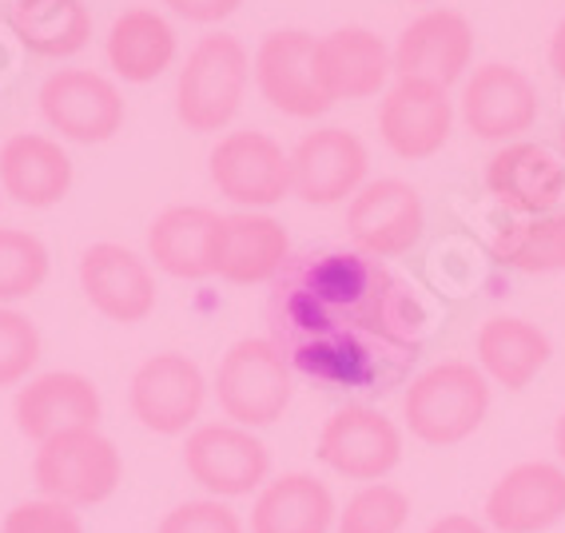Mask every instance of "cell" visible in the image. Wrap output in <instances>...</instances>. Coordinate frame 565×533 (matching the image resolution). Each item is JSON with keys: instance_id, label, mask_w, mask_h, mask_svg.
I'll return each mask as SVG.
<instances>
[{"instance_id": "cell-8", "label": "cell", "mask_w": 565, "mask_h": 533, "mask_svg": "<svg viewBox=\"0 0 565 533\" xmlns=\"http://www.w3.org/2000/svg\"><path fill=\"white\" fill-rule=\"evenodd\" d=\"M207 403V379L200 363L180 351H163L143 359L128 383V411L148 434L175 438L195 430Z\"/></svg>"}, {"instance_id": "cell-32", "label": "cell", "mask_w": 565, "mask_h": 533, "mask_svg": "<svg viewBox=\"0 0 565 533\" xmlns=\"http://www.w3.org/2000/svg\"><path fill=\"white\" fill-rule=\"evenodd\" d=\"M41 363V331L17 307H0V391L24 386Z\"/></svg>"}, {"instance_id": "cell-36", "label": "cell", "mask_w": 565, "mask_h": 533, "mask_svg": "<svg viewBox=\"0 0 565 533\" xmlns=\"http://www.w3.org/2000/svg\"><path fill=\"white\" fill-rule=\"evenodd\" d=\"M426 533H494V530L486 522H478V518H470V513H443L438 522H430Z\"/></svg>"}, {"instance_id": "cell-18", "label": "cell", "mask_w": 565, "mask_h": 533, "mask_svg": "<svg viewBox=\"0 0 565 533\" xmlns=\"http://www.w3.org/2000/svg\"><path fill=\"white\" fill-rule=\"evenodd\" d=\"M462 124L486 143L518 140L537 124V88L514 64H482L462 88Z\"/></svg>"}, {"instance_id": "cell-14", "label": "cell", "mask_w": 565, "mask_h": 533, "mask_svg": "<svg viewBox=\"0 0 565 533\" xmlns=\"http://www.w3.org/2000/svg\"><path fill=\"white\" fill-rule=\"evenodd\" d=\"M423 195L406 180H371L347 203V235L363 255L394 259L423 239Z\"/></svg>"}, {"instance_id": "cell-17", "label": "cell", "mask_w": 565, "mask_h": 533, "mask_svg": "<svg viewBox=\"0 0 565 533\" xmlns=\"http://www.w3.org/2000/svg\"><path fill=\"white\" fill-rule=\"evenodd\" d=\"M486 525L494 533H545L565 522V466L518 462L486 493Z\"/></svg>"}, {"instance_id": "cell-40", "label": "cell", "mask_w": 565, "mask_h": 533, "mask_svg": "<svg viewBox=\"0 0 565 533\" xmlns=\"http://www.w3.org/2000/svg\"><path fill=\"white\" fill-rule=\"evenodd\" d=\"M411 4H435V0H411Z\"/></svg>"}, {"instance_id": "cell-15", "label": "cell", "mask_w": 565, "mask_h": 533, "mask_svg": "<svg viewBox=\"0 0 565 533\" xmlns=\"http://www.w3.org/2000/svg\"><path fill=\"white\" fill-rule=\"evenodd\" d=\"M81 291L88 299V307L96 315H104L108 322L120 327H136L156 311V275L148 267V259L120 247V243H92L81 255Z\"/></svg>"}, {"instance_id": "cell-28", "label": "cell", "mask_w": 565, "mask_h": 533, "mask_svg": "<svg viewBox=\"0 0 565 533\" xmlns=\"http://www.w3.org/2000/svg\"><path fill=\"white\" fill-rule=\"evenodd\" d=\"M9 29L32 56L64 61L92 41V12L84 0H12Z\"/></svg>"}, {"instance_id": "cell-34", "label": "cell", "mask_w": 565, "mask_h": 533, "mask_svg": "<svg viewBox=\"0 0 565 533\" xmlns=\"http://www.w3.org/2000/svg\"><path fill=\"white\" fill-rule=\"evenodd\" d=\"M0 533H84V518L81 510H72L64 502H52V498H32V502H17Z\"/></svg>"}, {"instance_id": "cell-38", "label": "cell", "mask_w": 565, "mask_h": 533, "mask_svg": "<svg viewBox=\"0 0 565 533\" xmlns=\"http://www.w3.org/2000/svg\"><path fill=\"white\" fill-rule=\"evenodd\" d=\"M554 450H557V462L565 466V414L557 418V426H554Z\"/></svg>"}, {"instance_id": "cell-6", "label": "cell", "mask_w": 565, "mask_h": 533, "mask_svg": "<svg viewBox=\"0 0 565 533\" xmlns=\"http://www.w3.org/2000/svg\"><path fill=\"white\" fill-rule=\"evenodd\" d=\"M183 470L207 498L232 502L259 493L271 478V450L259 434L235 423H203L188 430Z\"/></svg>"}, {"instance_id": "cell-35", "label": "cell", "mask_w": 565, "mask_h": 533, "mask_svg": "<svg viewBox=\"0 0 565 533\" xmlns=\"http://www.w3.org/2000/svg\"><path fill=\"white\" fill-rule=\"evenodd\" d=\"M163 4L192 24H220L243 9V0H163Z\"/></svg>"}, {"instance_id": "cell-29", "label": "cell", "mask_w": 565, "mask_h": 533, "mask_svg": "<svg viewBox=\"0 0 565 533\" xmlns=\"http://www.w3.org/2000/svg\"><path fill=\"white\" fill-rule=\"evenodd\" d=\"M490 252L502 267H514L525 275L565 271V215L505 223L490 243Z\"/></svg>"}, {"instance_id": "cell-7", "label": "cell", "mask_w": 565, "mask_h": 533, "mask_svg": "<svg viewBox=\"0 0 565 533\" xmlns=\"http://www.w3.org/2000/svg\"><path fill=\"white\" fill-rule=\"evenodd\" d=\"M315 454L347 482H386L403 462V430L391 414L366 403H347L323 423Z\"/></svg>"}, {"instance_id": "cell-22", "label": "cell", "mask_w": 565, "mask_h": 533, "mask_svg": "<svg viewBox=\"0 0 565 533\" xmlns=\"http://www.w3.org/2000/svg\"><path fill=\"white\" fill-rule=\"evenodd\" d=\"M315 72L319 84L331 96V104L339 100H371L386 88L394 72L391 49H386L371 29H334L327 36H319L315 49Z\"/></svg>"}, {"instance_id": "cell-39", "label": "cell", "mask_w": 565, "mask_h": 533, "mask_svg": "<svg viewBox=\"0 0 565 533\" xmlns=\"http://www.w3.org/2000/svg\"><path fill=\"white\" fill-rule=\"evenodd\" d=\"M562 160H565V124H562Z\"/></svg>"}, {"instance_id": "cell-30", "label": "cell", "mask_w": 565, "mask_h": 533, "mask_svg": "<svg viewBox=\"0 0 565 533\" xmlns=\"http://www.w3.org/2000/svg\"><path fill=\"white\" fill-rule=\"evenodd\" d=\"M49 247L41 235L21 227H0V307L29 299L49 279Z\"/></svg>"}, {"instance_id": "cell-21", "label": "cell", "mask_w": 565, "mask_h": 533, "mask_svg": "<svg viewBox=\"0 0 565 533\" xmlns=\"http://www.w3.org/2000/svg\"><path fill=\"white\" fill-rule=\"evenodd\" d=\"M223 215L200 203L163 207L148 227V259L172 279H212L220 271Z\"/></svg>"}, {"instance_id": "cell-20", "label": "cell", "mask_w": 565, "mask_h": 533, "mask_svg": "<svg viewBox=\"0 0 565 533\" xmlns=\"http://www.w3.org/2000/svg\"><path fill=\"white\" fill-rule=\"evenodd\" d=\"M398 76H418L450 88L462 81V72L475 61V29L462 12L430 9L418 21H411L391 52Z\"/></svg>"}, {"instance_id": "cell-33", "label": "cell", "mask_w": 565, "mask_h": 533, "mask_svg": "<svg viewBox=\"0 0 565 533\" xmlns=\"http://www.w3.org/2000/svg\"><path fill=\"white\" fill-rule=\"evenodd\" d=\"M156 533H247L243 518L220 498H195L163 513Z\"/></svg>"}, {"instance_id": "cell-2", "label": "cell", "mask_w": 565, "mask_h": 533, "mask_svg": "<svg viewBox=\"0 0 565 533\" xmlns=\"http://www.w3.org/2000/svg\"><path fill=\"white\" fill-rule=\"evenodd\" d=\"M252 84V56L232 32L203 36L175 76V120L195 136L223 131L239 116Z\"/></svg>"}, {"instance_id": "cell-3", "label": "cell", "mask_w": 565, "mask_h": 533, "mask_svg": "<svg viewBox=\"0 0 565 533\" xmlns=\"http://www.w3.org/2000/svg\"><path fill=\"white\" fill-rule=\"evenodd\" d=\"M490 414V379L475 363L450 359L414 374L403 394L406 430L426 446H458Z\"/></svg>"}, {"instance_id": "cell-19", "label": "cell", "mask_w": 565, "mask_h": 533, "mask_svg": "<svg viewBox=\"0 0 565 533\" xmlns=\"http://www.w3.org/2000/svg\"><path fill=\"white\" fill-rule=\"evenodd\" d=\"M486 192L525 220L550 215L565 195V160L545 143H505L486 163Z\"/></svg>"}, {"instance_id": "cell-13", "label": "cell", "mask_w": 565, "mask_h": 533, "mask_svg": "<svg viewBox=\"0 0 565 533\" xmlns=\"http://www.w3.org/2000/svg\"><path fill=\"white\" fill-rule=\"evenodd\" d=\"M371 151L347 128H315L291 151V195L311 207L347 203L366 183Z\"/></svg>"}, {"instance_id": "cell-1", "label": "cell", "mask_w": 565, "mask_h": 533, "mask_svg": "<svg viewBox=\"0 0 565 533\" xmlns=\"http://www.w3.org/2000/svg\"><path fill=\"white\" fill-rule=\"evenodd\" d=\"M267 339L323 391L391 394L411 379L426 311L411 283L359 247H311L267 291Z\"/></svg>"}, {"instance_id": "cell-10", "label": "cell", "mask_w": 565, "mask_h": 533, "mask_svg": "<svg viewBox=\"0 0 565 533\" xmlns=\"http://www.w3.org/2000/svg\"><path fill=\"white\" fill-rule=\"evenodd\" d=\"M315 49L319 41L307 29L267 32L255 49V88L275 111L291 116V120H315L334 108L319 84V72H315Z\"/></svg>"}, {"instance_id": "cell-25", "label": "cell", "mask_w": 565, "mask_h": 533, "mask_svg": "<svg viewBox=\"0 0 565 533\" xmlns=\"http://www.w3.org/2000/svg\"><path fill=\"white\" fill-rule=\"evenodd\" d=\"M478 371L505 391H522L545 371L554 342L542 327L518 319V315H494L478 327Z\"/></svg>"}, {"instance_id": "cell-23", "label": "cell", "mask_w": 565, "mask_h": 533, "mask_svg": "<svg viewBox=\"0 0 565 533\" xmlns=\"http://www.w3.org/2000/svg\"><path fill=\"white\" fill-rule=\"evenodd\" d=\"M72 192V156L41 131H17L0 148V195L21 207H56Z\"/></svg>"}, {"instance_id": "cell-26", "label": "cell", "mask_w": 565, "mask_h": 533, "mask_svg": "<svg viewBox=\"0 0 565 533\" xmlns=\"http://www.w3.org/2000/svg\"><path fill=\"white\" fill-rule=\"evenodd\" d=\"M291 259V239L282 223L263 212H235L223 215V247H220V279L235 287L271 283Z\"/></svg>"}, {"instance_id": "cell-11", "label": "cell", "mask_w": 565, "mask_h": 533, "mask_svg": "<svg viewBox=\"0 0 565 533\" xmlns=\"http://www.w3.org/2000/svg\"><path fill=\"white\" fill-rule=\"evenodd\" d=\"M41 116L52 131L72 143H108L124 128L120 88L88 68H61L41 84Z\"/></svg>"}, {"instance_id": "cell-31", "label": "cell", "mask_w": 565, "mask_h": 533, "mask_svg": "<svg viewBox=\"0 0 565 533\" xmlns=\"http://www.w3.org/2000/svg\"><path fill=\"white\" fill-rule=\"evenodd\" d=\"M411 522V498L394 482H366L339 510V533H403Z\"/></svg>"}, {"instance_id": "cell-4", "label": "cell", "mask_w": 565, "mask_h": 533, "mask_svg": "<svg viewBox=\"0 0 565 533\" xmlns=\"http://www.w3.org/2000/svg\"><path fill=\"white\" fill-rule=\"evenodd\" d=\"M32 482L41 498L64 502L72 510L108 502L124 482V458L100 426L56 434L32 454Z\"/></svg>"}, {"instance_id": "cell-5", "label": "cell", "mask_w": 565, "mask_h": 533, "mask_svg": "<svg viewBox=\"0 0 565 533\" xmlns=\"http://www.w3.org/2000/svg\"><path fill=\"white\" fill-rule=\"evenodd\" d=\"M215 403L223 418L247 430L275 426L295 398V371L271 339H239L215 366Z\"/></svg>"}, {"instance_id": "cell-9", "label": "cell", "mask_w": 565, "mask_h": 533, "mask_svg": "<svg viewBox=\"0 0 565 533\" xmlns=\"http://www.w3.org/2000/svg\"><path fill=\"white\" fill-rule=\"evenodd\" d=\"M207 171H212L215 192L243 212L275 207L282 203V195H291V156L267 131H227L207 156Z\"/></svg>"}, {"instance_id": "cell-12", "label": "cell", "mask_w": 565, "mask_h": 533, "mask_svg": "<svg viewBox=\"0 0 565 533\" xmlns=\"http://www.w3.org/2000/svg\"><path fill=\"white\" fill-rule=\"evenodd\" d=\"M455 128L450 92L435 81L398 76L379 104V136L398 160H430L446 148Z\"/></svg>"}, {"instance_id": "cell-37", "label": "cell", "mask_w": 565, "mask_h": 533, "mask_svg": "<svg viewBox=\"0 0 565 533\" xmlns=\"http://www.w3.org/2000/svg\"><path fill=\"white\" fill-rule=\"evenodd\" d=\"M550 68H554V76L565 84V17L557 21L554 36H550Z\"/></svg>"}, {"instance_id": "cell-24", "label": "cell", "mask_w": 565, "mask_h": 533, "mask_svg": "<svg viewBox=\"0 0 565 533\" xmlns=\"http://www.w3.org/2000/svg\"><path fill=\"white\" fill-rule=\"evenodd\" d=\"M339 505L323 478L303 470L267 478L252 505V533H331Z\"/></svg>"}, {"instance_id": "cell-27", "label": "cell", "mask_w": 565, "mask_h": 533, "mask_svg": "<svg viewBox=\"0 0 565 533\" xmlns=\"http://www.w3.org/2000/svg\"><path fill=\"white\" fill-rule=\"evenodd\" d=\"M104 56L120 81L152 84L175 61V29L156 9H128L111 21Z\"/></svg>"}, {"instance_id": "cell-16", "label": "cell", "mask_w": 565, "mask_h": 533, "mask_svg": "<svg viewBox=\"0 0 565 533\" xmlns=\"http://www.w3.org/2000/svg\"><path fill=\"white\" fill-rule=\"evenodd\" d=\"M104 398L88 374L81 371H49L36 374L17 391L12 398V418L17 430L29 443H49L56 434L84 430V426H100Z\"/></svg>"}]
</instances>
